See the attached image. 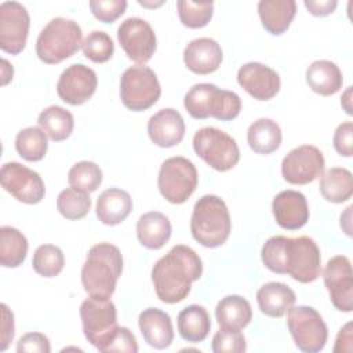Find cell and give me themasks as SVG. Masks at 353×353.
<instances>
[{"instance_id": "cell-8", "label": "cell", "mask_w": 353, "mask_h": 353, "mask_svg": "<svg viewBox=\"0 0 353 353\" xmlns=\"http://www.w3.org/2000/svg\"><path fill=\"white\" fill-rule=\"evenodd\" d=\"M194 153L211 168L225 172L237 165L240 149L229 134L215 127H203L193 137Z\"/></svg>"}, {"instance_id": "cell-15", "label": "cell", "mask_w": 353, "mask_h": 353, "mask_svg": "<svg viewBox=\"0 0 353 353\" xmlns=\"http://www.w3.org/2000/svg\"><path fill=\"white\" fill-rule=\"evenodd\" d=\"M30 18L18 1L0 4V48L11 55L22 52L26 46Z\"/></svg>"}, {"instance_id": "cell-20", "label": "cell", "mask_w": 353, "mask_h": 353, "mask_svg": "<svg viewBox=\"0 0 353 353\" xmlns=\"http://www.w3.org/2000/svg\"><path fill=\"white\" fill-rule=\"evenodd\" d=\"M148 135L160 148H172L185 137V121L181 113L172 108H164L148 121Z\"/></svg>"}, {"instance_id": "cell-35", "label": "cell", "mask_w": 353, "mask_h": 353, "mask_svg": "<svg viewBox=\"0 0 353 353\" xmlns=\"http://www.w3.org/2000/svg\"><path fill=\"white\" fill-rule=\"evenodd\" d=\"M68 182L76 190L91 193L102 183V171L95 163L83 160L72 165L68 172Z\"/></svg>"}, {"instance_id": "cell-19", "label": "cell", "mask_w": 353, "mask_h": 353, "mask_svg": "<svg viewBox=\"0 0 353 353\" xmlns=\"http://www.w3.org/2000/svg\"><path fill=\"white\" fill-rule=\"evenodd\" d=\"M272 212L277 225L287 230H298L309 221V205L303 193L283 190L272 201Z\"/></svg>"}, {"instance_id": "cell-29", "label": "cell", "mask_w": 353, "mask_h": 353, "mask_svg": "<svg viewBox=\"0 0 353 353\" xmlns=\"http://www.w3.org/2000/svg\"><path fill=\"white\" fill-rule=\"evenodd\" d=\"M178 332L188 342H203L211 330L210 314L200 305H189L178 314Z\"/></svg>"}, {"instance_id": "cell-38", "label": "cell", "mask_w": 353, "mask_h": 353, "mask_svg": "<svg viewBox=\"0 0 353 353\" xmlns=\"http://www.w3.org/2000/svg\"><path fill=\"white\" fill-rule=\"evenodd\" d=\"M178 8V17L186 28L190 29H200L205 26L214 12V3L212 1H204V3H197V1H178L176 3Z\"/></svg>"}, {"instance_id": "cell-30", "label": "cell", "mask_w": 353, "mask_h": 353, "mask_svg": "<svg viewBox=\"0 0 353 353\" xmlns=\"http://www.w3.org/2000/svg\"><path fill=\"white\" fill-rule=\"evenodd\" d=\"M319 189L327 201L345 203L353 194V175L347 168L332 167L321 174Z\"/></svg>"}, {"instance_id": "cell-10", "label": "cell", "mask_w": 353, "mask_h": 353, "mask_svg": "<svg viewBox=\"0 0 353 353\" xmlns=\"http://www.w3.org/2000/svg\"><path fill=\"white\" fill-rule=\"evenodd\" d=\"M197 182L199 175L194 164L182 156L163 161L157 176L159 190L171 204L185 203L196 190Z\"/></svg>"}, {"instance_id": "cell-34", "label": "cell", "mask_w": 353, "mask_h": 353, "mask_svg": "<svg viewBox=\"0 0 353 353\" xmlns=\"http://www.w3.org/2000/svg\"><path fill=\"white\" fill-rule=\"evenodd\" d=\"M46 132L39 127H26L17 134L15 149L26 161H40L47 153Z\"/></svg>"}, {"instance_id": "cell-26", "label": "cell", "mask_w": 353, "mask_h": 353, "mask_svg": "<svg viewBox=\"0 0 353 353\" xmlns=\"http://www.w3.org/2000/svg\"><path fill=\"white\" fill-rule=\"evenodd\" d=\"M171 230L170 219L159 211H149L137 222V237L149 250H160L170 240Z\"/></svg>"}, {"instance_id": "cell-16", "label": "cell", "mask_w": 353, "mask_h": 353, "mask_svg": "<svg viewBox=\"0 0 353 353\" xmlns=\"http://www.w3.org/2000/svg\"><path fill=\"white\" fill-rule=\"evenodd\" d=\"M323 279L332 305L341 312H352L353 270L349 258L336 255L328 259L323 272Z\"/></svg>"}, {"instance_id": "cell-44", "label": "cell", "mask_w": 353, "mask_h": 353, "mask_svg": "<svg viewBox=\"0 0 353 353\" xmlns=\"http://www.w3.org/2000/svg\"><path fill=\"white\" fill-rule=\"evenodd\" d=\"M109 352H127V353H137L138 343L134 334L127 327H119L116 335L113 336L110 345L108 346L105 353Z\"/></svg>"}, {"instance_id": "cell-41", "label": "cell", "mask_w": 353, "mask_h": 353, "mask_svg": "<svg viewBox=\"0 0 353 353\" xmlns=\"http://www.w3.org/2000/svg\"><path fill=\"white\" fill-rule=\"evenodd\" d=\"M128 3L125 0H95L90 1V10L92 15L103 22L112 23L125 12Z\"/></svg>"}, {"instance_id": "cell-13", "label": "cell", "mask_w": 353, "mask_h": 353, "mask_svg": "<svg viewBox=\"0 0 353 353\" xmlns=\"http://www.w3.org/2000/svg\"><path fill=\"white\" fill-rule=\"evenodd\" d=\"M325 160L313 145H301L287 153L281 161V175L291 185H306L321 176Z\"/></svg>"}, {"instance_id": "cell-48", "label": "cell", "mask_w": 353, "mask_h": 353, "mask_svg": "<svg viewBox=\"0 0 353 353\" xmlns=\"http://www.w3.org/2000/svg\"><path fill=\"white\" fill-rule=\"evenodd\" d=\"M352 205H349L346 208V211L341 215V228L343 229V232L347 234V236H352Z\"/></svg>"}, {"instance_id": "cell-50", "label": "cell", "mask_w": 353, "mask_h": 353, "mask_svg": "<svg viewBox=\"0 0 353 353\" xmlns=\"http://www.w3.org/2000/svg\"><path fill=\"white\" fill-rule=\"evenodd\" d=\"M1 63H3V85H6L10 80H12L14 69H12V65L10 66V63L6 59H1Z\"/></svg>"}, {"instance_id": "cell-32", "label": "cell", "mask_w": 353, "mask_h": 353, "mask_svg": "<svg viewBox=\"0 0 353 353\" xmlns=\"http://www.w3.org/2000/svg\"><path fill=\"white\" fill-rule=\"evenodd\" d=\"M37 123L46 135L54 142L65 141L72 135L74 128L73 114L65 108L57 105L41 110L37 117Z\"/></svg>"}, {"instance_id": "cell-33", "label": "cell", "mask_w": 353, "mask_h": 353, "mask_svg": "<svg viewBox=\"0 0 353 353\" xmlns=\"http://www.w3.org/2000/svg\"><path fill=\"white\" fill-rule=\"evenodd\" d=\"M28 254V240L12 226L0 228V263L4 268H18Z\"/></svg>"}, {"instance_id": "cell-17", "label": "cell", "mask_w": 353, "mask_h": 353, "mask_svg": "<svg viewBox=\"0 0 353 353\" xmlns=\"http://www.w3.org/2000/svg\"><path fill=\"white\" fill-rule=\"evenodd\" d=\"M97 85V73L91 68L83 63H73L59 76L57 92L63 102L77 106L83 105L94 95Z\"/></svg>"}, {"instance_id": "cell-25", "label": "cell", "mask_w": 353, "mask_h": 353, "mask_svg": "<svg viewBox=\"0 0 353 353\" xmlns=\"http://www.w3.org/2000/svg\"><path fill=\"white\" fill-rule=\"evenodd\" d=\"M258 14L262 26L270 34L280 36L290 28L296 14V3L294 0H261Z\"/></svg>"}, {"instance_id": "cell-24", "label": "cell", "mask_w": 353, "mask_h": 353, "mask_svg": "<svg viewBox=\"0 0 353 353\" xmlns=\"http://www.w3.org/2000/svg\"><path fill=\"white\" fill-rule=\"evenodd\" d=\"M296 301L295 292L284 283L270 281L263 284L256 292V302L265 316L280 319Z\"/></svg>"}, {"instance_id": "cell-47", "label": "cell", "mask_w": 353, "mask_h": 353, "mask_svg": "<svg viewBox=\"0 0 353 353\" xmlns=\"http://www.w3.org/2000/svg\"><path fill=\"white\" fill-rule=\"evenodd\" d=\"M334 352H350L352 350V323H346L338 332Z\"/></svg>"}, {"instance_id": "cell-18", "label": "cell", "mask_w": 353, "mask_h": 353, "mask_svg": "<svg viewBox=\"0 0 353 353\" xmlns=\"http://www.w3.org/2000/svg\"><path fill=\"white\" fill-rule=\"evenodd\" d=\"M237 83L256 101H269L280 91V76L261 62H248L240 66Z\"/></svg>"}, {"instance_id": "cell-37", "label": "cell", "mask_w": 353, "mask_h": 353, "mask_svg": "<svg viewBox=\"0 0 353 353\" xmlns=\"http://www.w3.org/2000/svg\"><path fill=\"white\" fill-rule=\"evenodd\" d=\"M65 265V256L59 247L54 244L39 245L33 254L32 266L34 272L43 277L58 276Z\"/></svg>"}, {"instance_id": "cell-43", "label": "cell", "mask_w": 353, "mask_h": 353, "mask_svg": "<svg viewBox=\"0 0 353 353\" xmlns=\"http://www.w3.org/2000/svg\"><path fill=\"white\" fill-rule=\"evenodd\" d=\"M332 142H334L335 150L341 156L350 157L353 154V123L352 121L341 123L334 132Z\"/></svg>"}, {"instance_id": "cell-23", "label": "cell", "mask_w": 353, "mask_h": 353, "mask_svg": "<svg viewBox=\"0 0 353 353\" xmlns=\"http://www.w3.org/2000/svg\"><path fill=\"white\" fill-rule=\"evenodd\" d=\"M97 216L108 226L121 223L132 211V199L128 192L119 188L103 190L97 199Z\"/></svg>"}, {"instance_id": "cell-4", "label": "cell", "mask_w": 353, "mask_h": 353, "mask_svg": "<svg viewBox=\"0 0 353 353\" xmlns=\"http://www.w3.org/2000/svg\"><path fill=\"white\" fill-rule=\"evenodd\" d=\"M230 230L229 210L221 197L205 194L196 201L190 218V232L197 243L216 248L228 240Z\"/></svg>"}, {"instance_id": "cell-9", "label": "cell", "mask_w": 353, "mask_h": 353, "mask_svg": "<svg viewBox=\"0 0 353 353\" xmlns=\"http://www.w3.org/2000/svg\"><path fill=\"white\" fill-rule=\"evenodd\" d=\"M160 95V83L150 68L145 65H135L125 69L121 74L120 98L128 110H146L159 101Z\"/></svg>"}, {"instance_id": "cell-45", "label": "cell", "mask_w": 353, "mask_h": 353, "mask_svg": "<svg viewBox=\"0 0 353 353\" xmlns=\"http://www.w3.org/2000/svg\"><path fill=\"white\" fill-rule=\"evenodd\" d=\"M1 307V334H0V350L4 352L8 345L12 342L15 335V325H14V314L8 309L6 303L0 305Z\"/></svg>"}, {"instance_id": "cell-1", "label": "cell", "mask_w": 353, "mask_h": 353, "mask_svg": "<svg viewBox=\"0 0 353 353\" xmlns=\"http://www.w3.org/2000/svg\"><path fill=\"white\" fill-rule=\"evenodd\" d=\"M261 258L270 272L290 274L302 284L313 283L321 274L320 248L307 236H273L263 244Z\"/></svg>"}, {"instance_id": "cell-27", "label": "cell", "mask_w": 353, "mask_h": 353, "mask_svg": "<svg viewBox=\"0 0 353 353\" xmlns=\"http://www.w3.org/2000/svg\"><path fill=\"white\" fill-rule=\"evenodd\" d=\"M306 83L316 94L330 97L342 88L343 77L336 63L319 59L306 69Z\"/></svg>"}, {"instance_id": "cell-31", "label": "cell", "mask_w": 353, "mask_h": 353, "mask_svg": "<svg viewBox=\"0 0 353 353\" xmlns=\"http://www.w3.org/2000/svg\"><path fill=\"white\" fill-rule=\"evenodd\" d=\"M281 130L272 119H258L254 121L247 131V141L258 154H270L276 152L281 145Z\"/></svg>"}, {"instance_id": "cell-21", "label": "cell", "mask_w": 353, "mask_h": 353, "mask_svg": "<svg viewBox=\"0 0 353 353\" xmlns=\"http://www.w3.org/2000/svg\"><path fill=\"white\" fill-rule=\"evenodd\" d=\"M222 58L221 46L210 37L194 39L183 50V62L186 68L196 74H210L215 72L221 66Z\"/></svg>"}, {"instance_id": "cell-40", "label": "cell", "mask_w": 353, "mask_h": 353, "mask_svg": "<svg viewBox=\"0 0 353 353\" xmlns=\"http://www.w3.org/2000/svg\"><path fill=\"white\" fill-rule=\"evenodd\" d=\"M211 349L214 353H244L247 342L240 330L221 327L212 338Z\"/></svg>"}, {"instance_id": "cell-3", "label": "cell", "mask_w": 353, "mask_h": 353, "mask_svg": "<svg viewBox=\"0 0 353 353\" xmlns=\"http://www.w3.org/2000/svg\"><path fill=\"white\" fill-rule=\"evenodd\" d=\"M123 272V255L110 243H98L87 254L81 268V284L84 291L99 299H110Z\"/></svg>"}, {"instance_id": "cell-46", "label": "cell", "mask_w": 353, "mask_h": 353, "mask_svg": "<svg viewBox=\"0 0 353 353\" xmlns=\"http://www.w3.org/2000/svg\"><path fill=\"white\" fill-rule=\"evenodd\" d=\"M303 4L312 15L325 17L335 11L338 1H335V0H320V1L319 0H305Z\"/></svg>"}, {"instance_id": "cell-2", "label": "cell", "mask_w": 353, "mask_h": 353, "mask_svg": "<svg viewBox=\"0 0 353 353\" xmlns=\"http://www.w3.org/2000/svg\"><path fill=\"white\" fill-rule=\"evenodd\" d=\"M203 273V262L197 252L183 244L172 247L152 269V283L157 298L164 303L183 301L192 288V283Z\"/></svg>"}, {"instance_id": "cell-39", "label": "cell", "mask_w": 353, "mask_h": 353, "mask_svg": "<svg viewBox=\"0 0 353 353\" xmlns=\"http://www.w3.org/2000/svg\"><path fill=\"white\" fill-rule=\"evenodd\" d=\"M81 48L83 54L95 63L108 62L114 52V44L112 37L102 30H94L88 33V36L83 41Z\"/></svg>"}, {"instance_id": "cell-28", "label": "cell", "mask_w": 353, "mask_h": 353, "mask_svg": "<svg viewBox=\"0 0 353 353\" xmlns=\"http://www.w3.org/2000/svg\"><path fill=\"white\" fill-rule=\"evenodd\" d=\"M215 317L219 327L243 330L252 319V309L245 298L240 295H228L218 302Z\"/></svg>"}, {"instance_id": "cell-36", "label": "cell", "mask_w": 353, "mask_h": 353, "mask_svg": "<svg viewBox=\"0 0 353 353\" xmlns=\"http://www.w3.org/2000/svg\"><path fill=\"white\" fill-rule=\"evenodd\" d=\"M90 208L91 199L88 193L76 190L73 188L63 189L57 197V210L66 219H81L88 214Z\"/></svg>"}, {"instance_id": "cell-22", "label": "cell", "mask_w": 353, "mask_h": 353, "mask_svg": "<svg viewBox=\"0 0 353 353\" xmlns=\"http://www.w3.org/2000/svg\"><path fill=\"white\" fill-rule=\"evenodd\" d=\"M138 325L145 342L154 349H165L174 341L171 317L161 309H145L138 317Z\"/></svg>"}, {"instance_id": "cell-11", "label": "cell", "mask_w": 353, "mask_h": 353, "mask_svg": "<svg viewBox=\"0 0 353 353\" xmlns=\"http://www.w3.org/2000/svg\"><path fill=\"white\" fill-rule=\"evenodd\" d=\"M287 316V327L295 346L305 353H317L324 349L328 328L320 313L312 306H292Z\"/></svg>"}, {"instance_id": "cell-5", "label": "cell", "mask_w": 353, "mask_h": 353, "mask_svg": "<svg viewBox=\"0 0 353 353\" xmlns=\"http://www.w3.org/2000/svg\"><path fill=\"white\" fill-rule=\"evenodd\" d=\"M83 46L80 25L68 18H52L39 33L36 54L47 65L59 63L74 55Z\"/></svg>"}, {"instance_id": "cell-6", "label": "cell", "mask_w": 353, "mask_h": 353, "mask_svg": "<svg viewBox=\"0 0 353 353\" xmlns=\"http://www.w3.org/2000/svg\"><path fill=\"white\" fill-rule=\"evenodd\" d=\"M183 105L193 119L215 117L221 121H229L239 116L241 110L240 97L228 90H221L211 83L194 84L185 95Z\"/></svg>"}, {"instance_id": "cell-42", "label": "cell", "mask_w": 353, "mask_h": 353, "mask_svg": "<svg viewBox=\"0 0 353 353\" xmlns=\"http://www.w3.org/2000/svg\"><path fill=\"white\" fill-rule=\"evenodd\" d=\"M18 353H50L51 345L48 338L41 332H28L17 343Z\"/></svg>"}, {"instance_id": "cell-49", "label": "cell", "mask_w": 353, "mask_h": 353, "mask_svg": "<svg viewBox=\"0 0 353 353\" xmlns=\"http://www.w3.org/2000/svg\"><path fill=\"white\" fill-rule=\"evenodd\" d=\"M341 105L347 114L353 113L352 112V87H347V90L343 92V95L341 98Z\"/></svg>"}, {"instance_id": "cell-12", "label": "cell", "mask_w": 353, "mask_h": 353, "mask_svg": "<svg viewBox=\"0 0 353 353\" xmlns=\"http://www.w3.org/2000/svg\"><path fill=\"white\" fill-rule=\"evenodd\" d=\"M0 182L6 192L25 204H37L46 194V186L39 172L17 161L1 165Z\"/></svg>"}, {"instance_id": "cell-14", "label": "cell", "mask_w": 353, "mask_h": 353, "mask_svg": "<svg viewBox=\"0 0 353 353\" xmlns=\"http://www.w3.org/2000/svg\"><path fill=\"white\" fill-rule=\"evenodd\" d=\"M117 40L130 59L143 65L156 51V33L142 18L124 19L117 29Z\"/></svg>"}, {"instance_id": "cell-7", "label": "cell", "mask_w": 353, "mask_h": 353, "mask_svg": "<svg viewBox=\"0 0 353 353\" xmlns=\"http://www.w3.org/2000/svg\"><path fill=\"white\" fill-rule=\"evenodd\" d=\"M85 339L99 352H106L117 332V310L110 299L87 298L80 306Z\"/></svg>"}]
</instances>
